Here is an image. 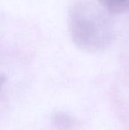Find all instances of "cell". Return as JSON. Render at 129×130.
<instances>
[{
    "label": "cell",
    "instance_id": "1",
    "mask_svg": "<svg viewBox=\"0 0 129 130\" xmlns=\"http://www.w3.org/2000/svg\"><path fill=\"white\" fill-rule=\"evenodd\" d=\"M68 30L73 43L81 50L98 52L113 42L114 29L104 9L89 1H77L68 11Z\"/></svg>",
    "mask_w": 129,
    "mask_h": 130
},
{
    "label": "cell",
    "instance_id": "2",
    "mask_svg": "<svg viewBox=\"0 0 129 130\" xmlns=\"http://www.w3.org/2000/svg\"><path fill=\"white\" fill-rule=\"evenodd\" d=\"M103 9L110 13L129 12V0H98Z\"/></svg>",
    "mask_w": 129,
    "mask_h": 130
},
{
    "label": "cell",
    "instance_id": "3",
    "mask_svg": "<svg viewBox=\"0 0 129 130\" xmlns=\"http://www.w3.org/2000/svg\"><path fill=\"white\" fill-rule=\"evenodd\" d=\"M54 123H55L56 127L59 129H68L71 127L72 124V120H71L70 117H68L65 114H59L58 113L55 115V119H54Z\"/></svg>",
    "mask_w": 129,
    "mask_h": 130
}]
</instances>
